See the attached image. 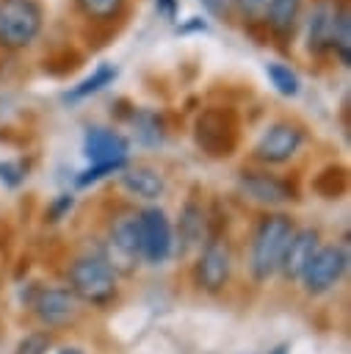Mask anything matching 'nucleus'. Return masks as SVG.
Masks as SVG:
<instances>
[{
    "mask_svg": "<svg viewBox=\"0 0 351 354\" xmlns=\"http://www.w3.org/2000/svg\"><path fill=\"white\" fill-rule=\"evenodd\" d=\"M293 230H296L293 216H287L282 210H271V213L257 218L252 238H249V260H246L249 277L257 285H265L271 277H276Z\"/></svg>",
    "mask_w": 351,
    "mask_h": 354,
    "instance_id": "obj_1",
    "label": "nucleus"
},
{
    "mask_svg": "<svg viewBox=\"0 0 351 354\" xmlns=\"http://www.w3.org/2000/svg\"><path fill=\"white\" fill-rule=\"evenodd\" d=\"M66 288L77 296L80 304L105 310L119 296V274L102 257L99 249H88L69 260L66 266Z\"/></svg>",
    "mask_w": 351,
    "mask_h": 354,
    "instance_id": "obj_2",
    "label": "nucleus"
},
{
    "mask_svg": "<svg viewBox=\"0 0 351 354\" xmlns=\"http://www.w3.org/2000/svg\"><path fill=\"white\" fill-rule=\"evenodd\" d=\"M193 144L213 160L232 158L240 144V116L232 105H207L193 116Z\"/></svg>",
    "mask_w": 351,
    "mask_h": 354,
    "instance_id": "obj_3",
    "label": "nucleus"
},
{
    "mask_svg": "<svg viewBox=\"0 0 351 354\" xmlns=\"http://www.w3.org/2000/svg\"><path fill=\"white\" fill-rule=\"evenodd\" d=\"M41 30L44 6L39 0H0V50H25Z\"/></svg>",
    "mask_w": 351,
    "mask_h": 354,
    "instance_id": "obj_4",
    "label": "nucleus"
},
{
    "mask_svg": "<svg viewBox=\"0 0 351 354\" xmlns=\"http://www.w3.org/2000/svg\"><path fill=\"white\" fill-rule=\"evenodd\" d=\"M304 144H307V127L298 119L282 116V119H274L260 133V138L252 147V158L265 169L282 166V163H290Z\"/></svg>",
    "mask_w": 351,
    "mask_h": 354,
    "instance_id": "obj_5",
    "label": "nucleus"
},
{
    "mask_svg": "<svg viewBox=\"0 0 351 354\" xmlns=\"http://www.w3.org/2000/svg\"><path fill=\"white\" fill-rule=\"evenodd\" d=\"M25 304L30 307L36 321L50 335L58 332V329L72 326L80 318V310H83V304L77 301V296L66 285H33Z\"/></svg>",
    "mask_w": 351,
    "mask_h": 354,
    "instance_id": "obj_6",
    "label": "nucleus"
},
{
    "mask_svg": "<svg viewBox=\"0 0 351 354\" xmlns=\"http://www.w3.org/2000/svg\"><path fill=\"white\" fill-rule=\"evenodd\" d=\"M232 266H235V257H232V246L227 235L210 232L191 268L193 285L202 293H221L232 279Z\"/></svg>",
    "mask_w": 351,
    "mask_h": 354,
    "instance_id": "obj_7",
    "label": "nucleus"
},
{
    "mask_svg": "<svg viewBox=\"0 0 351 354\" xmlns=\"http://www.w3.org/2000/svg\"><path fill=\"white\" fill-rule=\"evenodd\" d=\"M102 257L113 266L116 274L130 277L138 263H141V252H138V216L135 210H124L116 213L108 224V235L99 243Z\"/></svg>",
    "mask_w": 351,
    "mask_h": 354,
    "instance_id": "obj_8",
    "label": "nucleus"
},
{
    "mask_svg": "<svg viewBox=\"0 0 351 354\" xmlns=\"http://www.w3.org/2000/svg\"><path fill=\"white\" fill-rule=\"evenodd\" d=\"M138 216V252L141 263L163 266L174 254V227L160 205H146L135 210Z\"/></svg>",
    "mask_w": 351,
    "mask_h": 354,
    "instance_id": "obj_9",
    "label": "nucleus"
},
{
    "mask_svg": "<svg viewBox=\"0 0 351 354\" xmlns=\"http://www.w3.org/2000/svg\"><path fill=\"white\" fill-rule=\"evenodd\" d=\"M345 268H348V252H345V246L343 243H321L318 252L312 254V260L307 263V268L301 271L298 285H301V290L310 299L326 296L345 277Z\"/></svg>",
    "mask_w": 351,
    "mask_h": 354,
    "instance_id": "obj_10",
    "label": "nucleus"
},
{
    "mask_svg": "<svg viewBox=\"0 0 351 354\" xmlns=\"http://www.w3.org/2000/svg\"><path fill=\"white\" fill-rule=\"evenodd\" d=\"M345 0H312L307 14L301 17L304 47L310 55H329L337 41V19Z\"/></svg>",
    "mask_w": 351,
    "mask_h": 354,
    "instance_id": "obj_11",
    "label": "nucleus"
},
{
    "mask_svg": "<svg viewBox=\"0 0 351 354\" xmlns=\"http://www.w3.org/2000/svg\"><path fill=\"white\" fill-rule=\"evenodd\" d=\"M238 191L263 207H279V205L298 199L296 185L287 177L274 174L268 169H240L238 171Z\"/></svg>",
    "mask_w": 351,
    "mask_h": 354,
    "instance_id": "obj_12",
    "label": "nucleus"
},
{
    "mask_svg": "<svg viewBox=\"0 0 351 354\" xmlns=\"http://www.w3.org/2000/svg\"><path fill=\"white\" fill-rule=\"evenodd\" d=\"M174 227V254L188 257L191 252H199L202 243L210 235V213L205 210L202 199L196 194H188L185 202L180 205L177 224Z\"/></svg>",
    "mask_w": 351,
    "mask_h": 354,
    "instance_id": "obj_13",
    "label": "nucleus"
},
{
    "mask_svg": "<svg viewBox=\"0 0 351 354\" xmlns=\"http://www.w3.org/2000/svg\"><path fill=\"white\" fill-rule=\"evenodd\" d=\"M83 155L88 166H108V163H127L130 155V138L105 124H91L83 133Z\"/></svg>",
    "mask_w": 351,
    "mask_h": 354,
    "instance_id": "obj_14",
    "label": "nucleus"
},
{
    "mask_svg": "<svg viewBox=\"0 0 351 354\" xmlns=\"http://www.w3.org/2000/svg\"><path fill=\"white\" fill-rule=\"evenodd\" d=\"M321 246V230L318 227H296L287 246H285V254H282V263H279V271L285 282H298L301 271L307 268V263L312 260V254L318 252Z\"/></svg>",
    "mask_w": 351,
    "mask_h": 354,
    "instance_id": "obj_15",
    "label": "nucleus"
},
{
    "mask_svg": "<svg viewBox=\"0 0 351 354\" xmlns=\"http://www.w3.org/2000/svg\"><path fill=\"white\" fill-rule=\"evenodd\" d=\"M119 185L130 196L144 199V202H158L166 194V188H169L166 174L158 166H152V163H135V166L127 163L119 171Z\"/></svg>",
    "mask_w": 351,
    "mask_h": 354,
    "instance_id": "obj_16",
    "label": "nucleus"
},
{
    "mask_svg": "<svg viewBox=\"0 0 351 354\" xmlns=\"http://www.w3.org/2000/svg\"><path fill=\"white\" fill-rule=\"evenodd\" d=\"M124 122L130 124L133 130V138L141 144V147H160L169 136V124H166V116L155 108H130Z\"/></svg>",
    "mask_w": 351,
    "mask_h": 354,
    "instance_id": "obj_17",
    "label": "nucleus"
},
{
    "mask_svg": "<svg viewBox=\"0 0 351 354\" xmlns=\"http://www.w3.org/2000/svg\"><path fill=\"white\" fill-rule=\"evenodd\" d=\"M301 17H304V0H271L265 14L268 39L290 41L301 25Z\"/></svg>",
    "mask_w": 351,
    "mask_h": 354,
    "instance_id": "obj_18",
    "label": "nucleus"
},
{
    "mask_svg": "<svg viewBox=\"0 0 351 354\" xmlns=\"http://www.w3.org/2000/svg\"><path fill=\"white\" fill-rule=\"evenodd\" d=\"M116 77H119V66H116V64L102 61V64H97V66H94V72H91V75H86L80 83H75L69 91H64V100H66V102L88 100L91 94H99L105 86H111Z\"/></svg>",
    "mask_w": 351,
    "mask_h": 354,
    "instance_id": "obj_19",
    "label": "nucleus"
},
{
    "mask_svg": "<svg viewBox=\"0 0 351 354\" xmlns=\"http://www.w3.org/2000/svg\"><path fill=\"white\" fill-rule=\"evenodd\" d=\"M75 8L91 25H111L124 17L127 0H75Z\"/></svg>",
    "mask_w": 351,
    "mask_h": 354,
    "instance_id": "obj_20",
    "label": "nucleus"
},
{
    "mask_svg": "<svg viewBox=\"0 0 351 354\" xmlns=\"http://www.w3.org/2000/svg\"><path fill=\"white\" fill-rule=\"evenodd\" d=\"M310 185L321 199H340L348 191V171L340 163H329L312 177Z\"/></svg>",
    "mask_w": 351,
    "mask_h": 354,
    "instance_id": "obj_21",
    "label": "nucleus"
},
{
    "mask_svg": "<svg viewBox=\"0 0 351 354\" xmlns=\"http://www.w3.org/2000/svg\"><path fill=\"white\" fill-rule=\"evenodd\" d=\"M265 77L271 80L274 91L282 94V97H296L301 91V80H298V75H296V69L290 64L268 61L265 64Z\"/></svg>",
    "mask_w": 351,
    "mask_h": 354,
    "instance_id": "obj_22",
    "label": "nucleus"
},
{
    "mask_svg": "<svg viewBox=\"0 0 351 354\" xmlns=\"http://www.w3.org/2000/svg\"><path fill=\"white\" fill-rule=\"evenodd\" d=\"M50 348H53V335L47 329H33L17 340L11 354H50Z\"/></svg>",
    "mask_w": 351,
    "mask_h": 354,
    "instance_id": "obj_23",
    "label": "nucleus"
},
{
    "mask_svg": "<svg viewBox=\"0 0 351 354\" xmlns=\"http://www.w3.org/2000/svg\"><path fill=\"white\" fill-rule=\"evenodd\" d=\"M127 163H108V166H88V169H83V171H77V177H75V185L77 188H88V185H97L99 180H105L108 174H119L122 169H124Z\"/></svg>",
    "mask_w": 351,
    "mask_h": 354,
    "instance_id": "obj_24",
    "label": "nucleus"
},
{
    "mask_svg": "<svg viewBox=\"0 0 351 354\" xmlns=\"http://www.w3.org/2000/svg\"><path fill=\"white\" fill-rule=\"evenodd\" d=\"M72 207H75V194L64 191V194L53 196V199H50V205H47V210H44L47 224H58V221H64V218L72 213Z\"/></svg>",
    "mask_w": 351,
    "mask_h": 354,
    "instance_id": "obj_25",
    "label": "nucleus"
},
{
    "mask_svg": "<svg viewBox=\"0 0 351 354\" xmlns=\"http://www.w3.org/2000/svg\"><path fill=\"white\" fill-rule=\"evenodd\" d=\"M271 0H238V17L246 19L249 25H265V14H268Z\"/></svg>",
    "mask_w": 351,
    "mask_h": 354,
    "instance_id": "obj_26",
    "label": "nucleus"
},
{
    "mask_svg": "<svg viewBox=\"0 0 351 354\" xmlns=\"http://www.w3.org/2000/svg\"><path fill=\"white\" fill-rule=\"evenodd\" d=\"M28 180L25 160H0V183L6 188H19Z\"/></svg>",
    "mask_w": 351,
    "mask_h": 354,
    "instance_id": "obj_27",
    "label": "nucleus"
},
{
    "mask_svg": "<svg viewBox=\"0 0 351 354\" xmlns=\"http://www.w3.org/2000/svg\"><path fill=\"white\" fill-rule=\"evenodd\" d=\"M199 3L218 22H235L238 17V0H199Z\"/></svg>",
    "mask_w": 351,
    "mask_h": 354,
    "instance_id": "obj_28",
    "label": "nucleus"
},
{
    "mask_svg": "<svg viewBox=\"0 0 351 354\" xmlns=\"http://www.w3.org/2000/svg\"><path fill=\"white\" fill-rule=\"evenodd\" d=\"M155 8H158V14H163L166 19H177L180 0H155Z\"/></svg>",
    "mask_w": 351,
    "mask_h": 354,
    "instance_id": "obj_29",
    "label": "nucleus"
},
{
    "mask_svg": "<svg viewBox=\"0 0 351 354\" xmlns=\"http://www.w3.org/2000/svg\"><path fill=\"white\" fill-rule=\"evenodd\" d=\"M177 30H180V33H188V30H202V33H205V30H207V22H205L202 17H188V22H182Z\"/></svg>",
    "mask_w": 351,
    "mask_h": 354,
    "instance_id": "obj_30",
    "label": "nucleus"
},
{
    "mask_svg": "<svg viewBox=\"0 0 351 354\" xmlns=\"http://www.w3.org/2000/svg\"><path fill=\"white\" fill-rule=\"evenodd\" d=\"M58 354H86L80 346H64V348H58Z\"/></svg>",
    "mask_w": 351,
    "mask_h": 354,
    "instance_id": "obj_31",
    "label": "nucleus"
},
{
    "mask_svg": "<svg viewBox=\"0 0 351 354\" xmlns=\"http://www.w3.org/2000/svg\"><path fill=\"white\" fill-rule=\"evenodd\" d=\"M268 354H290V346H287V343H279V346H274Z\"/></svg>",
    "mask_w": 351,
    "mask_h": 354,
    "instance_id": "obj_32",
    "label": "nucleus"
}]
</instances>
